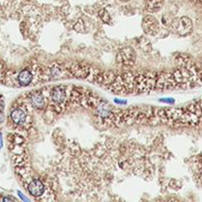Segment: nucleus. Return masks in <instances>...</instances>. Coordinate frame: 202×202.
<instances>
[{"mask_svg": "<svg viewBox=\"0 0 202 202\" xmlns=\"http://www.w3.org/2000/svg\"><path fill=\"white\" fill-rule=\"evenodd\" d=\"M27 189L29 193L34 196V197H40L44 193L45 186L43 181L39 180V178H33V180H30L28 181Z\"/></svg>", "mask_w": 202, "mask_h": 202, "instance_id": "2", "label": "nucleus"}, {"mask_svg": "<svg viewBox=\"0 0 202 202\" xmlns=\"http://www.w3.org/2000/svg\"><path fill=\"white\" fill-rule=\"evenodd\" d=\"M3 120H4V114L1 111H0V123H2Z\"/></svg>", "mask_w": 202, "mask_h": 202, "instance_id": "7", "label": "nucleus"}, {"mask_svg": "<svg viewBox=\"0 0 202 202\" xmlns=\"http://www.w3.org/2000/svg\"><path fill=\"white\" fill-rule=\"evenodd\" d=\"M2 146V140H1V136H0V148Z\"/></svg>", "mask_w": 202, "mask_h": 202, "instance_id": "8", "label": "nucleus"}, {"mask_svg": "<svg viewBox=\"0 0 202 202\" xmlns=\"http://www.w3.org/2000/svg\"><path fill=\"white\" fill-rule=\"evenodd\" d=\"M172 29L175 30V32L181 36H184L187 34L192 29V23L188 18H181L178 20H176L172 24Z\"/></svg>", "mask_w": 202, "mask_h": 202, "instance_id": "3", "label": "nucleus"}, {"mask_svg": "<svg viewBox=\"0 0 202 202\" xmlns=\"http://www.w3.org/2000/svg\"><path fill=\"white\" fill-rule=\"evenodd\" d=\"M11 120L16 125H24L27 121V112L21 108H14L10 112Z\"/></svg>", "mask_w": 202, "mask_h": 202, "instance_id": "6", "label": "nucleus"}, {"mask_svg": "<svg viewBox=\"0 0 202 202\" xmlns=\"http://www.w3.org/2000/svg\"><path fill=\"white\" fill-rule=\"evenodd\" d=\"M71 92L69 88L64 87V86H57L51 89L50 92V100L54 105H63L67 100V98L70 96Z\"/></svg>", "mask_w": 202, "mask_h": 202, "instance_id": "1", "label": "nucleus"}, {"mask_svg": "<svg viewBox=\"0 0 202 202\" xmlns=\"http://www.w3.org/2000/svg\"><path fill=\"white\" fill-rule=\"evenodd\" d=\"M17 83H18L22 87H27L30 84L34 82V69H29L25 68L21 70L18 74H17Z\"/></svg>", "mask_w": 202, "mask_h": 202, "instance_id": "4", "label": "nucleus"}, {"mask_svg": "<svg viewBox=\"0 0 202 202\" xmlns=\"http://www.w3.org/2000/svg\"><path fill=\"white\" fill-rule=\"evenodd\" d=\"M30 103L33 108H39L42 109L45 108L48 103V99L45 97V94L44 92H36V93H33L30 97Z\"/></svg>", "mask_w": 202, "mask_h": 202, "instance_id": "5", "label": "nucleus"}]
</instances>
